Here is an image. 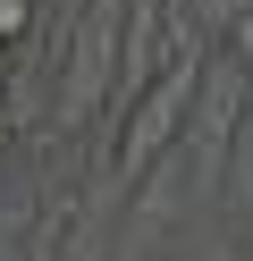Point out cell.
<instances>
[{"instance_id": "6da1fadb", "label": "cell", "mask_w": 253, "mask_h": 261, "mask_svg": "<svg viewBox=\"0 0 253 261\" xmlns=\"http://www.w3.org/2000/svg\"><path fill=\"white\" fill-rule=\"evenodd\" d=\"M177 135H186V76H177V85L160 76L152 93H135V101H127V135H118V169H127V177H144V169H152V160H160V152H169Z\"/></svg>"}, {"instance_id": "277c9868", "label": "cell", "mask_w": 253, "mask_h": 261, "mask_svg": "<svg viewBox=\"0 0 253 261\" xmlns=\"http://www.w3.org/2000/svg\"><path fill=\"white\" fill-rule=\"evenodd\" d=\"M9 85H17V51L0 42V101H9Z\"/></svg>"}, {"instance_id": "7a4b0ae2", "label": "cell", "mask_w": 253, "mask_h": 261, "mask_svg": "<svg viewBox=\"0 0 253 261\" xmlns=\"http://www.w3.org/2000/svg\"><path fill=\"white\" fill-rule=\"evenodd\" d=\"M34 25H42V0H0V42H9V51H26Z\"/></svg>"}, {"instance_id": "3957f363", "label": "cell", "mask_w": 253, "mask_h": 261, "mask_svg": "<svg viewBox=\"0 0 253 261\" xmlns=\"http://www.w3.org/2000/svg\"><path fill=\"white\" fill-rule=\"evenodd\" d=\"M219 42H228V59H236V68L253 76V0H245V9L228 17V34H219Z\"/></svg>"}, {"instance_id": "5b68a950", "label": "cell", "mask_w": 253, "mask_h": 261, "mask_svg": "<svg viewBox=\"0 0 253 261\" xmlns=\"http://www.w3.org/2000/svg\"><path fill=\"white\" fill-rule=\"evenodd\" d=\"M0 160H9V118H0Z\"/></svg>"}]
</instances>
